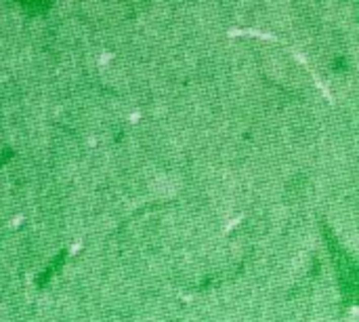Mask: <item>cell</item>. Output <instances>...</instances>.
Listing matches in <instances>:
<instances>
[{"mask_svg": "<svg viewBox=\"0 0 359 322\" xmlns=\"http://www.w3.org/2000/svg\"><path fill=\"white\" fill-rule=\"evenodd\" d=\"M322 234H324V242L330 253V259L334 263V272H336V280H338V289H340V297L342 303L351 307L355 305L357 297H359V274H357V263L353 259V255L344 248L336 234L330 230V226L322 221Z\"/></svg>", "mask_w": 359, "mask_h": 322, "instance_id": "1", "label": "cell"}, {"mask_svg": "<svg viewBox=\"0 0 359 322\" xmlns=\"http://www.w3.org/2000/svg\"><path fill=\"white\" fill-rule=\"evenodd\" d=\"M65 259H67V251H59V255H55V257L51 259V263L47 265V268L36 276V287H38V289H45V287L51 282V278L63 268Z\"/></svg>", "mask_w": 359, "mask_h": 322, "instance_id": "2", "label": "cell"}, {"mask_svg": "<svg viewBox=\"0 0 359 322\" xmlns=\"http://www.w3.org/2000/svg\"><path fill=\"white\" fill-rule=\"evenodd\" d=\"M51 3H21L19 9L27 15H45V13L51 9Z\"/></svg>", "mask_w": 359, "mask_h": 322, "instance_id": "3", "label": "cell"}]
</instances>
